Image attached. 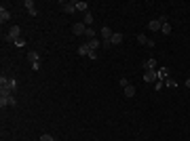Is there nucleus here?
Segmentation results:
<instances>
[{
	"mask_svg": "<svg viewBox=\"0 0 190 141\" xmlns=\"http://www.w3.org/2000/svg\"><path fill=\"white\" fill-rule=\"evenodd\" d=\"M72 32H74L76 36H84V32H87V25H84L83 21H80V23H74V25H72Z\"/></svg>",
	"mask_w": 190,
	"mask_h": 141,
	"instance_id": "nucleus-6",
	"label": "nucleus"
},
{
	"mask_svg": "<svg viewBox=\"0 0 190 141\" xmlns=\"http://www.w3.org/2000/svg\"><path fill=\"white\" fill-rule=\"evenodd\" d=\"M165 86H173V89H175V86H178V82H175V80H171V78H167V80H165Z\"/></svg>",
	"mask_w": 190,
	"mask_h": 141,
	"instance_id": "nucleus-25",
	"label": "nucleus"
},
{
	"mask_svg": "<svg viewBox=\"0 0 190 141\" xmlns=\"http://www.w3.org/2000/svg\"><path fill=\"white\" fill-rule=\"evenodd\" d=\"M142 68H144V72H148V70H156V59L154 57H148L146 61L142 63Z\"/></svg>",
	"mask_w": 190,
	"mask_h": 141,
	"instance_id": "nucleus-5",
	"label": "nucleus"
},
{
	"mask_svg": "<svg viewBox=\"0 0 190 141\" xmlns=\"http://www.w3.org/2000/svg\"><path fill=\"white\" fill-rule=\"evenodd\" d=\"M158 80V74H156V70H148V72H144V82H148V84H152Z\"/></svg>",
	"mask_w": 190,
	"mask_h": 141,
	"instance_id": "nucleus-3",
	"label": "nucleus"
},
{
	"mask_svg": "<svg viewBox=\"0 0 190 141\" xmlns=\"http://www.w3.org/2000/svg\"><path fill=\"white\" fill-rule=\"evenodd\" d=\"M154 86H156V91H161V89L165 86V80H156V82H154Z\"/></svg>",
	"mask_w": 190,
	"mask_h": 141,
	"instance_id": "nucleus-26",
	"label": "nucleus"
},
{
	"mask_svg": "<svg viewBox=\"0 0 190 141\" xmlns=\"http://www.w3.org/2000/svg\"><path fill=\"white\" fill-rule=\"evenodd\" d=\"M38 141H55V139H53V135L45 133V135H40V139H38Z\"/></svg>",
	"mask_w": 190,
	"mask_h": 141,
	"instance_id": "nucleus-23",
	"label": "nucleus"
},
{
	"mask_svg": "<svg viewBox=\"0 0 190 141\" xmlns=\"http://www.w3.org/2000/svg\"><path fill=\"white\" fill-rule=\"evenodd\" d=\"M76 11H80V13H89V4H87V2H76Z\"/></svg>",
	"mask_w": 190,
	"mask_h": 141,
	"instance_id": "nucleus-17",
	"label": "nucleus"
},
{
	"mask_svg": "<svg viewBox=\"0 0 190 141\" xmlns=\"http://www.w3.org/2000/svg\"><path fill=\"white\" fill-rule=\"evenodd\" d=\"M24 6L28 9V13H30L32 17H36V15H38V11H36V6H34V2H32V0H25V2H24Z\"/></svg>",
	"mask_w": 190,
	"mask_h": 141,
	"instance_id": "nucleus-7",
	"label": "nucleus"
},
{
	"mask_svg": "<svg viewBox=\"0 0 190 141\" xmlns=\"http://www.w3.org/2000/svg\"><path fill=\"white\" fill-rule=\"evenodd\" d=\"M161 27H163V23H161L158 19H152V21L148 23V30H152V32H161Z\"/></svg>",
	"mask_w": 190,
	"mask_h": 141,
	"instance_id": "nucleus-9",
	"label": "nucleus"
},
{
	"mask_svg": "<svg viewBox=\"0 0 190 141\" xmlns=\"http://www.w3.org/2000/svg\"><path fill=\"white\" fill-rule=\"evenodd\" d=\"M28 61H30V63H40L38 53H36V51H30V53H28Z\"/></svg>",
	"mask_w": 190,
	"mask_h": 141,
	"instance_id": "nucleus-11",
	"label": "nucleus"
},
{
	"mask_svg": "<svg viewBox=\"0 0 190 141\" xmlns=\"http://www.w3.org/2000/svg\"><path fill=\"white\" fill-rule=\"evenodd\" d=\"M156 74H158V80H167V76H169V68H161Z\"/></svg>",
	"mask_w": 190,
	"mask_h": 141,
	"instance_id": "nucleus-16",
	"label": "nucleus"
},
{
	"mask_svg": "<svg viewBox=\"0 0 190 141\" xmlns=\"http://www.w3.org/2000/svg\"><path fill=\"white\" fill-rule=\"evenodd\" d=\"M110 42H112V44H120V42H123V34H120V32H114L112 38H110Z\"/></svg>",
	"mask_w": 190,
	"mask_h": 141,
	"instance_id": "nucleus-12",
	"label": "nucleus"
},
{
	"mask_svg": "<svg viewBox=\"0 0 190 141\" xmlns=\"http://www.w3.org/2000/svg\"><path fill=\"white\" fill-rule=\"evenodd\" d=\"M11 19V13H9V9H4V4L0 6V21L4 23V21H9Z\"/></svg>",
	"mask_w": 190,
	"mask_h": 141,
	"instance_id": "nucleus-8",
	"label": "nucleus"
},
{
	"mask_svg": "<svg viewBox=\"0 0 190 141\" xmlns=\"http://www.w3.org/2000/svg\"><path fill=\"white\" fill-rule=\"evenodd\" d=\"M161 32H163L165 36H169V34H171V23H163V27H161Z\"/></svg>",
	"mask_w": 190,
	"mask_h": 141,
	"instance_id": "nucleus-21",
	"label": "nucleus"
},
{
	"mask_svg": "<svg viewBox=\"0 0 190 141\" xmlns=\"http://www.w3.org/2000/svg\"><path fill=\"white\" fill-rule=\"evenodd\" d=\"M19 38H21V27L19 25H13L11 30H9V34L4 36V40H13V42L19 40Z\"/></svg>",
	"mask_w": 190,
	"mask_h": 141,
	"instance_id": "nucleus-2",
	"label": "nucleus"
},
{
	"mask_svg": "<svg viewBox=\"0 0 190 141\" xmlns=\"http://www.w3.org/2000/svg\"><path fill=\"white\" fill-rule=\"evenodd\" d=\"M101 47H106V48H110V47H112V42H110V40H104V42H101Z\"/></svg>",
	"mask_w": 190,
	"mask_h": 141,
	"instance_id": "nucleus-28",
	"label": "nucleus"
},
{
	"mask_svg": "<svg viewBox=\"0 0 190 141\" xmlns=\"http://www.w3.org/2000/svg\"><path fill=\"white\" fill-rule=\"evenodd\" d=\"M83 23L91 27V23H93V15H91V13H84V17H83Z\"/></svg>",
	"mask_w": 190,
	"mask_h": 141,
	"instance_id": "nucleus-19",
	"label": "nucleus"
},
{
	"mask_svg": "<svg viewBox=\"0 0 190 141\" xmlns=\"http://www.w3.org/2000/svg\"><path fill=\"white\" fill-rule=\"evenodd\" d=\"M0 89H6V91H15L17 89V80L15 78H4V76H0Z\"/></svg>",
	"mask_w": 190,
	"mask_h": 141,
	"instance_id": "nucleus-1",
	"label": "nucleus"
},
{
	"mask_svg": "<svg viewBox=\"0 0 190 141\" xmlns=\"http://www.w3.org/2000/svg\"><path fill=\"white\" fill-rule=\"evenodd\" d=\"M123 93H125V97H133V95H135V86L129 84L127 89H123Z\"/></svg>",
	"mask_w": 190,
	"mask_h": 141,
	"instance_id": "nucleus-18",
	"label": "nucleus"
},
{
	"mask_svg": "<svg viewBox=\"0 0 190 141\" xmlns=\"http://www.w3.org/2000/svg\"><path fill=\"white\" fill-rule=\"evenodd\" d=\"M112 34H114V32H112V30H110V27H101V38H104V40H110V38H112Z\"/></svg>",
	"mask_w": 190,
	"mask_h": 141,
	"instance_id": "nucleus-15",
	"label": "nucleus"
},
{
	"mask_svg": "<svg viewBox=\"0 0 190 141\" xmlns=\"http://www.w3.org/2000/svg\"><path fill=\"white\" fill-rule=\"evenodd\" d=\"M95 34H97V32H95L93 27H87V32H84V36H87L89 40H91V38H95Z\"/></svg>",
	"mask_w": 190,
	"mask_h": 141,
	"instance_id": "nucleus-22",
	"label": "nucleus"
},
{
	"mask_svg": "<svg viewBox=\"0 0 190 141\" xmlns=\"http://www.w3.org/2000/svg\"><path fill=\"white\" fill-rule=\"evenodd\" d=\"M186 86H188V89H190V78H188V80H186Z\"/></svg>",
	"mask_w": 190,
	"mask_h": 141,
	"instance_id": "nucleus-29",
	"label": "nucleus"
},
{
	"mask_svg": "<svg viewBox=\"0 0 190 141\" xmlns=\"http://www.w3.org/2000/svg\"><path fill=\"white\" fill-rule=\"evenodd\" d=\"M63 6V13H74L76 11V2H61Z\"/></svg>",
	"mask_w": 190,
	"mask_h": 141,
	"instance_id": "nucleus-10",
	"label": "nucleus"
},
{
	"mask_svg": "<svg viewBox=\"0 0 190 141\" xmlns=\"http://www.w3.org/2000/svg\"><path fill=\"white\" fill-rule=\"evenodd\" d=\"M89 53H91V48H89V44H87V42H84V44H80V47H78V55H83V57H87Z\"/></svg>",
	"mask_w": 190,
	"mask_h": 141,
	"instance_id": "nucleus-14",
	"label": "nucleus"
},
{
	"mask_svg": "<svg viewBox=\"0 0 190 141\" xmlns=\"http://www.w3.org/2000/svg\"><path fill=\"white\" fill-rule=\"evenodd\" d=\"M87 44H89V48H91V51H97V48H99V44H101V42H99L97 38H91V40H87Z\"/></svg>",
	"mask_w": 190,
	"mask_h": 141,
	"instance_id": "nucleus-13",
	"label": "nucleus"
},
{
	"mask_svg": "<svg viewBox=\"0 0 190 141\" xmlns=\"http://www.w3.org/2000/svg\"><path fill=\"white\" fill-rule=\"evenodd\" d=\"M6 106H17V99L9 95V97H0V107H6Z\"/></svg>",
	"mask_w": 190,
	"mask_h": 141,
	"instance_id": "nucleus-4",
	"label": "nucleus"
},
{
	"mask_svg": "<svg viewBox=\"0 0 190 141\" xmlns=\"http://www.w3.org/2000/svg\"><path fill=\"white\" fill-rule=\"evenodd\" d=\"M148 40H150V38L146 34H137V42H140V44H148Z\"/></svg>",
	"mask_w": 190,
	"mask_h": 141,
	"instance_id": "nucleus-20",
	"label": "nucleus"
},
{
	"mask_svg": "<svg viewBox=\"0 0 190 141\" xmlns=\"http://www.w3.org/2000/svg\"><path fill=\"white\" fill-rule=\"evenodd\" d=\"M87 57H89V59H93V61H95V59H99V55H97V51H91V53H89Z\"/></svg>",
	"mask_w": 190,
	"mask_h": 141,
	"instance_id": "nucleus-27",
	"label": "nucleus"
},
{
	"mask_svg": "<svg viewBox=\"0 0 190 141\" xmlns=\"http://www.w3.org/2000/svg\"><path fill=\"white\" fill-rule=\"evenodd\" d=\"M119 84H120V89H127V86H129V80H127V78H120Z\"/></svg>",
	"mask_w": 190,
	"mask_h": 141,
	"instance_id": "nucleus-24",
	"label": "nucleus"
}]
</instances>
